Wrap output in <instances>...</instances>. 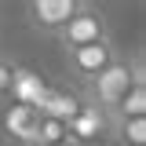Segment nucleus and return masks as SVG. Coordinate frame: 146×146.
I'll use <instances>...</instances> for the list:
<instances>
[{
	"instance_id": "f257e3e1",
	"label": "nucleus",
	"mask_w": 146,
	"mask_h": 146,
	"mask_svg": "<svg viewBox=\"0 0 146 146\" xmlns=\"http://www.w3.org/2000/svg\"><path fill=\"white\" fill-rule=\"evenodd\" d=\"M139 80H146V77H143V55H139V51H135V55H117V58H113L95 80L84 84L80 102L102 110V113L110 117V113L117 110V102L128 95V88L139 84Z\"/></svg>"
},
{
	"instance_id": "f03ea898",
	"label": "nucleus",
	"mask_w": 146,
	"mask_h": 146,
	"mask_svg": "<svg viewBox=\"0 0 146 146\" xmlns=\"http://www.w3.org/2000/svg\"><path fill=\"white\" fill-rule=\"evenodd\" d=\"M99 40H113V36H110V18H106V11L95 7V4H84V7L70 18V26L58 33V44H62L66 51L88 48V44H99Z\"/></svg>"
},
{
	"instance_id": "7ed1b4c3",
	"label": "nucleus",
	"mask_w": 146,
	"mask_h": 146,
	"mask_svg": "<svg viewBox=\"0 0 146 146\" xmlns=\"http://www.w3.org/2000/svg\"><path fill=\"white\" fill-rule=\"evenodd\" d=\"M80 7H84V0H29L26 4V15H29V26L36 33L58 36Z\"/></svg>"
},
{
	"instance_id": "20e7f679",
	"label": "nucleus",
	"mask_w": 146,
	"mask_h": 146,
	"mask_svg": "<svg viewBox=\"0 0 146 146\" xmlns=\"http://www.w3.org/2000/svg\"><path fill=\"white\" fill-rule=\"evenodd\" d=\"M117 55L121 51L113 48V40H99V44H88V48L66 51V70H70V77H77L80 84H88V80H95L99 73L106 70Z\"/></svg>"
},
{
	"instance_id": "39448f33",
	"label": "nucleus",
	"mask_w": 146,
	"mask_h": 146,
	"mask_svg": "<svg viewBox=\"0 0 146 146\" xmlns=\"http://www.w3.org/2000/svg\"><path fill=\"white\" fill-rule=\"evenodd\" d=\"M66 139L73 146H99L102 139H110V117L102 110H95V106L84 102L77 110V117L66 124Z\"/></svg>"
},
{
	"instance_id": "423d86ee",
	"label": "nucleus",
	"mask_w": 146,
	"mask_h": 146,
	"mask_svg": "<svg viewBox=\"0 0 146 146\" xmlns=\"http://www.w3.org/2000/svg\"><path fill=\"white\" fill-rule=\"evenodd\" d=\"M36 121H40V113L33 106H22V102H7L4 113H0V128L11 139V146H33Z\"/></svg>"
},
{
	"instance_id": "0eeeda50",
	"label": "nucleus",
	"mask_w": 146,
	"mask_h": 146,
	"mask_svg": "<svg viewBox=\"0 0 146 146\" xmlns=\"http://www.w3.org/2000/svg\"><path fill=\"white\" fill-rule=\"evenodd\" d=\"M80 106H84V102H80L77 91H70V88H44L40 102H36V113H40V117H51V121H62V124H70Z\"/></svg>"
},
{
	"instance_id": "6e6552de",
	"label": "nucleus",
	"mask_w": 146,
	"mask_h": 146,
	"mask_svg": "<svg viewBox=\"0 0 146 146\" xmlns=\"http://www.w3.org/2000/svg\"><path fill=\"white\" fill-rule=\"evenodd\" d=\"M131 117H146V80H139V84L128 88V95L117 102V110L110 113V124H117V121H131Z\"/></svg>"
},
{
	"instance_id": "1a4fd4ad",
	"label": "nucleus",
	"mask_w": 146,
	"mask_h": 146,
	"mask_svg": "<svg viewBox=\"0 0 146 146\" xmlns=\"http://www.w3.org/2000/svg\"><path fill=\"white\" fill-rule=\"evenodd\" d=\"M110 139H117V146H146V117L110 124Z\"/></svg>"
},
{
	"instance_id": "9d476101",
	"label": "nucleus",
	"mask_w": 146,
	"mask_h": 146,
	"mask_svg": "<svg viewBox=\"0 0 146 146\" xmlns=\"http://www.w3.org/2000/svg\"><path fill=\"white\" fill-rule=\"evenodd\" d=\"M58 143H66V124L62 121H51V117H40L36 121L33 146H58Z\"/></svg>"
},
{
	"instance_id": "9b49d317",
	"label": "nucleus",
	"mask_w": 146,
	"mask_h": 146,
	"mask_svg": "<svg viewBox=\"0 0 146 146\" xmlns=\"http://www.w3.org/2000/svg\"><path fill=\"white\" fill-rule=\"evenodd\" d=\"M15 70H18L15 62L0 55V102H4V99H11V88H15Z\"/></svg>"
},
{
	"instance_id": "f8f14e48",
	"label": "nucleus",
	"mask_w": 146,
	"mask_h": 146,
	"mask_svg": "<svg viewBox=\"0 0 146 146\" xmlns=\"http://www.w3.org/2000/svg\"><path fill=\"white\" fill-rule=\"evenodd\" d=\"M58 146H73V143H70V139H66V143H58Z\"/></svg>"
}]
</instances>
